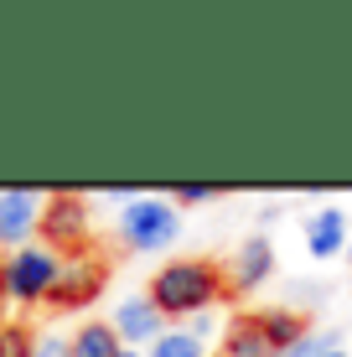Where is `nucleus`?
Returning <instances> with one entry per match:
<instances>
[{
    "label": "nucleus",
    "instance_id": "6e6552de",
    "mask_svg": "<svg viewBox=\"0 0 352 357\" xmlns=\"http://www.w3.org/2000/svg\"><path fill=\"white\" fill-rule=\"evenodd\" d=\"M270 275H275V243H270V238H249V243H238V249L228 254V269H223V280H228V301H234V295L259 290Z\"/></svg>",
    "mask_w": 352,
    "mask_h": 357
},
{
    "label": "nucleus",
    "instance_id": "a211bd4d",
    "mask_svg": "<svg viewBox=\"0 0 352 357\" xmlns=\"http://www.w3.org/2000/svg\"><path fill=\"white\" fill-rule=\"evenodd\" d=\"M181 326H187V331H192V337H202V342H208V337H213V311H202V316H192V321H181Z\"/></svg>",
    "mask_w": 352,
    "mask_h": 357
},
{
    "label": "nucleus",
    "instance_id": "1a4fd4ad",
    "mask_svg": "<svg viewBox=\"0 0 352 357\" xmlns=\"http://www.w3.org/2000/svg\"><path fill=\"white\" fill-rule=\"evenodd\" d=\"M347 243H352V233H347L342 207H316L306 218V254L311 259H337V254H347Z\"/></svg>",
    "mask_w": 352,
    "mask_h": 357
},
{
    "label": "nucleus",
    "instance_id": "4468645a",
    "mask_svg": "<svg viewBox=\"0 0 352 357\" xmlns=\"http://www.w3.org/2000/svg\"><path fill=\"white\" fill-rule=\"evenodd\" d=\"M36 331L26 321H10V326H0V357H31L36 352Z\"/></svg>",
    "mask_w": 352,
    "mask_h": 357
},
{
    "label": "nucleus",
    "instance_id": "f257e3e1",
    "mask_svg": "<svg viewBox=\"0 0 352 357\" xmlns=\"http://www.w3.org/2000/svg\"><path fill=\"white\" fill-rule=\"evenodd\" d=\"M155 305L166 311V321H192V316L213 311L217 301H228V280L213 259H166L145 285Z\"/></svg>",
    "mask_w": 352,
    "mask_h": 357
},
{
    "label": "nucleus",
    "instance_id": "aec40b11",
    "mask_svg": "<svg viewBox=\"0 0 352 357\" xmlns=\"http://www.w3.org/2000/svg\"><path fill=\"white\" fill-rule=\"evenodd\" d=\"M119 357H145V352H140V347H125V352H119Z\"/></svg>",
    "mask_w": 352,
    "mask_h": 357
},
{
    "label": "nucleus",
    "instance_id": "9d476101",
    "mask_svg": "<svg viewBox=\"0 0 352 357\" xmlns=\"http://www.w3.org/2000/svg\"><path fill=\"white\" fill-rule=\"evenodd\" d=\"M217 357H280L270 347V337H264V326H259V311H249V316H234L223 331V352Z\"/></svg>",
    "mask_w": 352,
    "mask_h": 357
},
{
    "label": "nucleus",
    "instance_id": "423d86ee",
    "mask_svg": "<svg viewBox=\"0 0 352 357\" xmlns=\"http://www.w3.org/2000/svg\"><path fill=\"white\" fill-rule=\"evenodd\" d=\"M109 326L119 331V342H125V347H155V342L171 331L166 311L151 301V295H130V301H119L114 316H109Z\"/></svg>",
    "mask_w": 352,
    "mask_h": 357
},
{
    "label": "nucleus",
    "instance_id": "412c9836",
    "mask_svg": "<svg viewBox=\"0 0 352 357\" xmlns=\"http://www.w3.org/2000/svg\"><path fill=\"white\" fill-rule=\"evenodd\" d=\"M0 305H6V275H0Z\"/></svg>",
    "mask_w": 352,
    "mask_h": 357
},
{
    "label": "nucleus",
    "instance_id": "9b49d317",
    "mask_svg": "<svg viewBox=\"0 0 352 357\" xmlns=\"http://www.w3.org/2000/svg\"><path fill=\"white\" fill-rule=\"evenodd\" d=\"M68 347H72V357H119L125 342H119V331L109 321H89V326H78L68 337Z\"/></svg>",
    "mask_w": 352,
    "mask_h": 357
},
{
    "label": "nucleus",
    "instance_id": "0eeeda50",
    "mask_svg": "<svg viewBox=\"0 0 352 357\" xmlns=\"http://www.w3.org/2000/svg\"><path fill=\"white\" fill-rule=\"evenodd\" d=\"M42 197L31 187H10L0 192V249H26L31 233L42 228Z\"/></svg>",
    "mask_w": 352,
    "mask_h": 357
},
{
    "label": "nucleus",
    "instance_id": "ddd939ff",
    "mask_svg": "<svg viewBox=\"0 0 352 357\" xmlns=\"http://www.w3.org/2000/svg\"><path fill=\"white\" fill-rule=\"evenodd\" d=\"M145 357H208V342L192 337L187 326H171V331H166V337L155 342V347L145 352Z\"/></svg>",
    "mask_w": 352,
    "mask_h": 357
},
{
    "label": "nucleus",
    "instance_id": "7ed1b4c3",
    "mask_svg": "<svg viewBox=\"0 0 352 357\" xmlns=\"http://www.w3.org/2000/svg\"><path fill=\"white\" fill-rule=\"evenodd\" d=\"M0 275H6V301L42 305V301H52V290H57L63 259H57L47 243H26V249H10L6 259H0Z\"/></svg>",
    "mask_w": 352,
    "mask_h": 357
},
{
    "label": "nucleus",
    "instance_id": "f03ea898",
    "mask_svg": "<svg viewBox=\"0 0 352 357\" xmlns=\"http://www.w3.org/2000/svg\"><path fill=\"white\" fill-rule=\"evenodd\" d=\"M176 233H181V213L171 197H135L119 213V243L130 254H161L176 243Z\"/></svg>",
    "mask_w": 352,
    "mask_h": 357
},
{
    "label": "nucleus",
    "instance_id": "4be33fe9",
    "mask_svg": "<svg viewBox=\"0 0 352 357\" xmlns=\"http://www.w3.org/2000/svg\"><path fill=\"white\" fill-rule=\"evenodd\" d=\"M347 259H352V243H347Z\"/></svg>",
    "mask_w": 352,
    "mask_h": 357
},
{
    "label": "nucleus",
    "instance_id": "dca6fc26",
    "mask_svg": "<svg viewBox=\"0 0 352 357\" xmlns=\"http://www.w3.org/2000/svg\"><path fill=\"white\" fill-rule=\"evenodd\" d=\"M213 197H217V187H208V181H181V187H176L181 207H202V202H213Z\"/></svg>",
    "mask_w": 352,
    "mask_h": 357
},
{
    "label": "nucleus",
    "instance_id": "f3484780",
    "mask_svg": "<svg viewBox=\"0 0 352 357\" xmlns=\"http://www.w3.org/2000/svg\"><path fill=\"white\" fill-rule=\"evenodd\" d=\"M31 357H72V347H68V337H42Z\"/></svg>",
    "mask_w": 352,
    "mask_h": 357
},
{
    "label": "nucleus",
    "instance_id": "39448f33",
    "mask_svg": "<svg viewBox=\"0 0 352 357\" xmlns=\"http://www.w3.org/2000/svg\"><path fill=\"white\" fill-rule=\"evenodd\" d=\"M109 280V264L93 259V254H72V259H63V275H57V290H52V311H83V305L99 301Z\"/></svg>",
    "mask_w": 352,
    "mask_h": 357
},
{
    "label": "nucleus",
    "instance_id": "f8f14e48",
    "mask_svg": "<svg viewBox=\"0 0 352 357\" xmlns=\"http://www.w3.org/2000/svg\"><path fill=\"white\" fill-rule=\"evenodd\" d=\"M259 326H264V337H270L275 352L296 347V342L306 337V321H300V311H290V305H270V311H259Z\"/></svg>",
    "mask_w": 352,
    "mask_h": 357
},
{
    "label": "nucleus",
    "instance_id": "20e7f679",
    "mask_svg": "<svg viewBox=\"0 0 352 357\" xmlns=\"http://www.w3.org/2000/svg\"><path fill=\"white\" fill-rule=\"evenodd\" d=\"M47 238V249L52 254H89V233H93V218H89V207H83V197L78 192H57V197H47V207H42V228H36Z\"/></svg>",
    "mask_w": 352,
    "mask_h": 357
},
{
    "label": "nucleus",
    "instance_id": "2eb2a0df",
    "mask_svg": "<svg viewBox=\"0 0 352 357\" xmlns=\"http://www.w3.org/2000/svg\"><path fill=\"white\" fill-rule=\"evenodd\" d=\"M326 347H337V342H332V337H326V331H306V337H300V342H296V347H285L280 357H321Z\"/></svg>",
    "mask_w": 352,
    "mask_h": 357
},
{
    "label": "nucleus",
    "instance_id": "6ab92c4d",
    "mask_svg": "<svg viewBox=\"0 0 352 357\" xmlns=\"http://www.w3.org/2000/svg\"><path fill=\"white\" fill-rule=\"evenodd\" d=\"M321 357H347V352H342V347H326V352H321Z\"/></svg>",
    "mask_w": 352,
    "mask_h": 357
}]
</instances>
